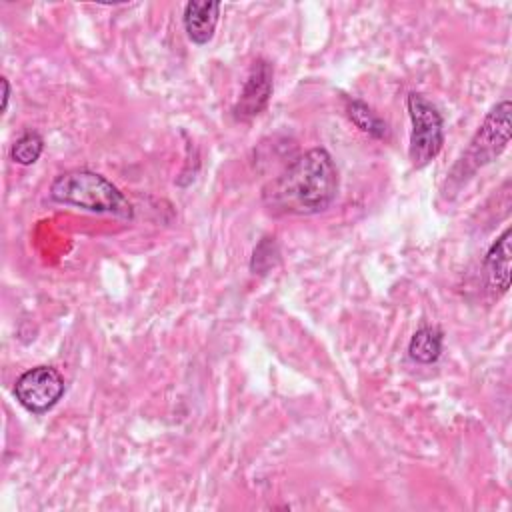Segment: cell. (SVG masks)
<instances>
[{
  "instance_id": "13",
  "label": "cell",
  "mask_w": 512,
  "mask_h": 512,
  "mask_svg": "<svg viewBox=\"0 0 512 512\" xmlns=\"http://www.w3.org/2000/svg\"><path fill=\"white\" fill-rule=\"evenodd\" d=\"M2 88H4V92H2V110H6L8 98H10V84H8L6 78H2Z\"/></svg>"
},
{
  "instance_id": "9",
  "label": "cell",
  "mask_w": 512,
  "mask_h": 512,
  "mask_svg": "<svg viewBox=\"0 0 512 512\" xmlns=\"http://www.w3.org/2000/svg\"><path fill=\"white\" fill-rule=\"evenodd\" d=\"M444 334L436 326L418 328L408 342V356L418 364H432L440 358Z\"/></svg>"
},
{
  "instance_id": "7",
  "label": "cell",
  "mask_w": 512,
  "mask_h": 512,
  "mask_svg": "<svg viewBox=\"0 0 512 512\" xmlns=\"http://www.w3.org/2000/svg\"><path fill=\"white\" fill-rule=\"evenodd\" d=\"M510 236L512 230L506 228L488 248L484 256V272L488 280V288L502 296L510 288Z\"/></svg>"
},
{
  "instance_id": "8",
  "label": "cell",
  "mask_w": 512,
  "mask_h": 512,
  "mask_svg": "<svg viewBox=\"0 0 512 512\" xmlns=\"http://www.w3.org/2000/svg\"><path fill=\"white\" fill-rule=\"evenodd\" d=\"M218 18H220V2H208V0L188 2L182 14L186 36L198 46L208 44L216 32Z\"/></svg>"
},
{
  "instance_id": "12",
  "label": "cell",
  "mask_w": 512,
  "mask_h": 512,
  "mask_svg": "<svg viewBox=\"0 0 512 512\" xmlns=\"http://www.w3.org/2000/svg\"><path fill=\"white\" fill-rule=\"evenodd\" d=\"M278 262V246L274 238H264L252 252L250 270L254 274H266Z\"/></svg>"
},
{
  "instance_id": "5",
  "label": "cell",
  "mask_w": 512,
  "mask_h": 512,
  "mask_svg": "<svg viewBox=\"0 0 512 512\" xmlns=\"http://www.w3.org/2000/svg\"><path fill=\"white\" fill-rule=\"evenodd\" d=\"M64 376L54 366H34L14 382V396L32 414H44L64 396Z\"/></svg>"
},
{
  "instance_id": "6",
  "label": "cell",
  "mask_w": 512,
  "mask_h": 512,
  "mask_svg": "<svg viewBox=\"0 0 512 512\" xmlns=\"http://www.w3.org/2000/svg\"><path fill=\"white\" fill-rule=\"evenodd\" d=\"M274 90V70L272 64L264 58H258L244 80L242 92L238 100L232 106V116L236 122H250L258 114L264 112V108L270 102Z\"/></svg>"
},
{
  "instance_id": "1",
  "label": "cell",
  "mask_w": 512,
  "mask_h": 512,
  "mask_svg": "<svg viewBox=\"0 0 512 512\" xmlns=\"http://www.w3.org/2000/svg\"><path fill=\"white\" fill-rule=\"evenodd\" d=\"M338 194V170L326 148H312L262 186V202L274 216H312Z\"/></svg>"
},
{
  "instance_id": "10",
  "label": "cell",
  "mask_w": 512,
  "mask_h": 512,
  "mask_svg": "<svg viewBox=\"0 0 512 512\" xmlns=\"http://www.w3.org/2000/svg\"><path fill=\"white\" fill-rule=\"evenodd\" d=\"M346 114L348 118L366 134L374 136V138H388V124L362 100L356 98H348L346 100Z\"/></svg>"
},
{
  "instance_id": "3",
  "label": "cell",
  "mask_w": 512,
  "mask_h": 512,
  "mask_svg": "<svg viewBox=\"0 0 512 512\" xmlns=\"http://www.w3.org/2000/svg\"><path fill=\"white\" fill-rule=\"evenodd\" d=\"M510 112H512L510 100H502L490 108L484 122L478 126L476 134L472 136L468 148L452 166L446 178V186H450L452 190H458L478 168L496 160L504 152V148L510 142V128H512Z\"/></svg>"
},
{
  "instance_id": "11",
  "label": "cell",
  "mask_w": 512,
  "mask_h": 512,
  "mask_svg": "<svg viewBox=\"0 0 512 512\" xmlns=\"http://www.w3.org/2000/svg\"><path fill=\"white\" fill-rule=\"evenodd\" d=\"M42 150H44V138L36 130H26L12 144L10 156H12V160L16 164L30 166V164H34L40 158Z\"/></svg>"
},
{
  "instance_id": "2",
  "label": "cell",
  "mask_w": 512,
  "mask_h": 512,
  "mask_svg": "<svg viewBox=\"0 0 512 512\" xmlns=\"http://www.w3.org/2000/svg\"><path fill=\"white\" fill-rule=\"evenodd\" d=\"M50 198L96 214H112L126 220L134 216L132 204L106 176L84 168L58 174L50 184Z\"/></svg>"
},
{
  "instance_id": "4",
  "label": "cell",
  "mask_w": 512,
  "mask_h": 512,
  "mask_svg": "<svg viewBox=\"0 0 512 512\" xmlns=\"http://www.w3.org/2000/svg\"><path fill=\"white\" fill-rule=\"evenodd\" d=\"M408 116L412 122L408 158L414 168L428 166L442 150L444 144V120L438 108L418 92H410L406 98Z\"/></svg>"
}]
</instances>
